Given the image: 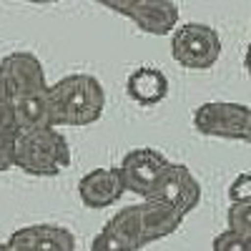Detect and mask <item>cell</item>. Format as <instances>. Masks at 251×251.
Segmentation results:
<instances>
[{"label": "cell", "instance_id": "obj_20", "mask_svg": "<svg viewBox=\"0 0 251 251\" xmlns=\"http://www.w3.org/2000/svg\"><path fill=\"white\" fill-rule=\"evenodd\" d=\"M241 141H246L249 146H251V108H249V116H246V126H244V138Z\"/></svg>", "mask_w": 251, "mask_h": 251}, {"label": "cell", "instance_id": "obj_18", "mask_svg": "<svg viewBox=\"0 0 251 251\" xmlns=\"http://www.w3.org/2000/svg\"><path fill=\"white\" fill-rule=\"evenodd\" d=\"M0 128H15L18 131L15 113H13V103H10V98L3 91H0Z\"/></svg>", "mask_w": 251, "mask_h": 251}, {"label": "cell", "instance_id": "obj_1", "mask_svg": "<svg viewBox=\"0 0 251 251\" xmlns=\"http://www.w3.org/2000/svg\"><path fill=\"white\" fill-rule=\"evenodd\" d=\"M0 91L13 103L18 131L55 126L50 111V86L35 53L15 50L0 60Z\"/></svg>", "mask_w": 251, "mask_h": 251}, {"label": "cell", "instance_id": "obj_12", "mask_svg": "<svg viewBox=\"0 0 251 251\" xmlns=\"http://www.w3.org/2000/svg\"><path fill=\"white\" fill-rule=\"evenodd\" d=\"M128 20L149 35H169L178 25V5L174 0H138Z\"/></svg>", "mask_w": 251, "mask_h": 251}, {"label": "cell", "instance_id": "obj_22", "mask_svg": "<svg viewBox=\"0 0 251 251\" xmlns=\"http://www.w3.org/2000/svg\"><path fill=\"white\" fill-rule=\"evenodd\" d=\"M23 3H33V5H48V3H58V0H23Z\"/></svg>", "mask_w": 251, "mask_h": 251}, {"label": "cell", "instance_id": "obj_17", "mask_svg": "<svg viewBox=\"0 0 251 251\" xmlns=\"http://www.w3.org/2000/svg\"><path fill=\"white\" fill-rule=\"evenodd\" d=\"M228 201L231 203L251 201V171H244L231 181V186H228Z\"/></svg>", "mask_w": 251, "mask_h": 251}, {"label": "cell", "instance_id": "obj_10", "mask_svg": "<svg viewBox=\"0 0 251 251\" xmlns=\"http://www.w3.org/2000/svg\"><path fill=\"white\" fill-rule=\"evenodd\" d=\"M136 211H138V228H141L143 246L176 234L186 219L174 206L163 201H153V199H143L141 203H136Z\"/></svg>", "mask_w": 251, "mask_h": 251}, {"label": "cell", "instance_id": "obj_16", "mask_svg": "<svg viewBox=\"0 0 251 251\" xmlns=\"http://www.w3.org/2000/svg\"><path fill=\"white\" fill-rule=\"evenodd\" d=\"M15 128H0V174L15 169Z\"/></svg>", "mask_w": 251, "mask_h": 251}, {"label": "cell", "instance_id": "obj_6", "mask_svg": "<svg viewBox=\"0 0 251 251\" xmlns=\"http://www.w3.org/2000/svg\"><path fill=\"white\" fill-rule=\"evenodd\" d=\"M249 106L234 100H208L194 111V128L201 136L224 138V141H241L246 126Z\"/></svg>", "mask_w": 251, "mask_h": 251}, {"label": "cell", "instance_id": "obj_9", "mask_svg": "<svg viewBox=\"0 0 251 251\" xmlns=\"http://www.w3.org/2000/svg\"><path fill=\"white\" fill-rule=\"evenodd\" d=\"M8 246L13 251H75V236L58 224H33L13 231Z\"/></svg>", "mask_w": 251, "mask_h": 251}, {"label": "cell", "instance_id": "obj_5", "mask_svg": "<svg viewBox=\"0 0 251 251\" xmlns=\"http://www.w3.org/2000/svg\"><path fill=\"white\" fill-rule=\"evenodd\" d=\"M146 199L163 201V203L174 206L176 211H181L186 216V214H191L194 208L201 203V183L191 174L188 166L169 161V163H166V169L158 174L153 188L149 191Z\"/></svg>", "mask_w": 251, "mask_h": 251}, {"label": "cell", "instance_id": "obj_4", "mask_svg": "<svg viewBox=\"0 0 251 251\" xmlns=\"http://www.w3.org/2000/svg\"><path fill=\"white\" fill-rule=\"evenodd\" d=\"M171 55L188 71H208L221 58V38L206 23H183L171 33Z\"/></svg>", "mask_w": 251, "mask_h": 251}, {"label": "cell", "instance_id": "obj_13", "mask_svg": "<svg viewBox=\"0 0 251 251\" xmlns=\"http://www.w3.org/2000/svg\"><path fill=\"white\" fill-rule=\"evenodd\" d=\"M126 93L138 106H158L169 96V78L158 68L141 66L126 78Z\"/></svg>", "mask_w": 251, "mask_h": 251}, {"label": "cell", "instance_id": "obj_23", "mask_svg": "<svg viewBox=\"0 0 251 251\" xmlns=\"http://www.w3.org/2000/svg\"><path fill=\"white\" fill-rule=\"evenodd\" d=\"M5 251H13V249H10V246H8V249H5Z\"/></svg>", "mask_w": 251, "mask_h": 251}, {"label": "cell", "instance_id": "obj_11", "mask_svg": "<svg viewBox=\"0 0 251 251\" xmlns=\"http://www.w3.org/2000/svg\"><path fill=\"white\" fill-rule=\"evenodd\" d=\"M123 194L126 188L118 166L116 169H93L78 181V196L88 208H108L118 203Z\"/></svg>", "mask_w": 251, "mask_h": 251}, {"label": "cell", "instance_id": "obj_7", "mask_svg": "<svg viewBox=\"0 0 251 251\" xmlns=\"http://www.w3.org/2000/svg\"><path fill=\"white\" fill-rule=\"evenodd\" d=\"M166 158L161 151L156 149H133L123 156L118 171L123 178V188L126 194H138V196H149V191L153 188L158 174L166 169Z\"/></svg>", "mask_w": 251, "mask_h": 251}, {"label": "cell", "instance_id": "obj_2", "mask_svg": "<svg viewBox=\"0 0 251 251\" xmlns=\"http://www.w3.org/2000/svg\"><path fill=\"white\" fill-rule=\"evenodd\" d=\"M106 91L91 73L63 75L50 86V111L55 126H91L103 116Z\"/></svg>", "mask_w": 251, "mask_h": 251}, {"label": "cell", "instance_id": "obj_15", "mask_svg": "<svg viewBox=\"0 0 251 251\" xmlns=\"http://www.w3.org/2000/svg\"><path fill=\"white\" fill-rule=\"evenodd\" d=\"M211 251H251V236L226 228V231L216 234Z\"/></svg>", "mask_w": 251, "mask_h": 251}, {"label": "cell", "instance_id": "obj_8", "mask_svg": "<svg viewBox=\"0 0 251 251\" xmlns=\"http://www.w3.org/2000/svg\"><path fill=\"white\" fill-rule=\"evenodd\" d=\"M141 249L143 239L138 228L136 206H126L118 214H113L91 241V251H141Z\"/></svg>", "mask_w": 251, "mask_h": 251}, {"label": "cell", "instance_id": "obj_3", "mask_svg": "<svg viewBox=\"0 0 251 251\" xmlns=\"http://www.w3.org/2000/svg\"><path fill=\"white\" fill-rule=\"evenodd\" d=\"M71 166L68 138L58 126L18 131L15 138V169L28 176H58Z\"/></svg>", "mask_w": 251, "mask_h": 251}, {"label": "cell", "instance_id": "obj_19", "mask_svg": "<svg viewBox=\"0 0 251 251\" xmlns=\"http://www.w3.org/2000/svg\"><path fill=\"white\" fill-rule=\"evenodd\" d=\"M96 3L103 5V8H108V10H113V13H118V15H126V18H128L131 8L138 3V0H96Z\"/></svg>", "mask_w": 251, "mask_h": 251}, {"label": "cell", "instance_id": "obj_21", "mask_svg": "<svg viewBox=\"0 0 251 251\" xmlns=\"http://www.w3.org/2000/svg\"><path fill=\"white\" fill-rule=\"evenodd\" d=\"M244 66H246V73L251 75V40H249V46H246V53H244Z\"/></svg>", "mask_w": 251, "mask_h": 251}, {"label": "cell", "instance_id": "obj_14", "mask_svg": "<svg viewBox=\"0 0 251 251\" xmlns=\"http://www.w3.org/2000/svg\"><path fill=\"white\" fill-rule=\"evenodd\" d=\"M226 228L251 236V201L228 203V211H226Z\"/></svg>", "mask_w": 251, "mask_h": 251}]
</instances>
